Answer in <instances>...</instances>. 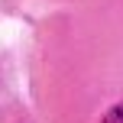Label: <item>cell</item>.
Listing matches in <instances>:
<instances>
[{
	"label": "cell",
	"instance_id": "obj_1",
	"mask_svg": "<svg viewBox=\"0 0 123 123\" xmlns=\"http://www.w3.org/2000/svg\"><path fill=\"white\" fill-rule=\"evenodd\" d=\"M100 123H123V100L117 107H110V110H107V117L100 120Z\"/></svg>",
	"mask_w": 123,
	"mask_h": 123
}]
</instances>
